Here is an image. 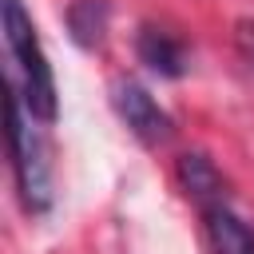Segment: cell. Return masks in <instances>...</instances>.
Returning <instances> with one entry per match:
<instances>
[{
	"label": "cell",
	"mask_w": 254,
	"mask_h": 254,
	"mask_svg": "<svg viewBox=\"0 0 254 254\" xmlns=\"http://www.w3.org/2000/svg\"><path fill=\"white\" fill-rule=\"evenodd\" d=\"M111 107H115V115L127 123V131H131L139 143H147V147L167 143L171 131H175L171 115L155 103V95H151L147 87L131 83V79H119V83L111 87Z\"/></svg>",
	"instance_id": "cell-3"
},
{
	"label": "cell",
	"mask_w": 254,
	"mask_h": 254,
	"mask_svg": "<svg viewBox=\"0 0 254 254\" xmlns=\"http://www.w3.org/2000/svg\"><path fill=\"white\" fill-rule=\"evenodd\" d=\"M198 210H202V230H206V242L214 254H254V226L230 206V194L214 198Z\"/></svg>",
	"instance_id": "cell-4"
},
{
	"label": "cell",
	"mask_w": 254,
	"mask_h": 254,
	"mask_svg": "<svg viewBox=\"0 0 254 254\" xmlns=\"http://www.w3.org/2000/svg\"><path fill=\"white\" fill-rule=\"evenodd\" d=\"M28 107L20 103L16 87L8 83V99H4V115H8V147H12V171H16V187H20V202L24 210L40 214L52 206V163L44 151V139L32 127V115H24Z\"/></svg>",
	"instance_id": "cell-2"
},
{
	"label": "cell",
	"mask_w": 254,
	"mask_h": 254,
	"mask_svg": "<svg viewBox=\"0 0 254 254\" xmlns=\"http://www.w3.org/2000/svg\"><path fill=\"white\" fill-rule=\"evenodd\" d=\"M135 48H139V60H143L155 75H167V79L183 75L187 64H190V60H187V44L175 40L171 32H163V28H143L139 40H135Z\"/></svg>",
	"instance_id": "cell-5"
},
{
	"label": "cell",
	"mask_w": 254,
	"mask_h": 254,
	"mask_svg": "<svg viewBox=\"0 0 254 254\" xmlns=\"http://www.w3.org/2000/svg\"><path fill=\"white\" fill-rule=\"evenodd\" d=\"M179 183L187 190V198L194 206H206L214 198H226V183L218 175V167L206 155H183L179 159Z\"/></svg>",
	"instance_id": "cell-6"
},
{
	"label": "cell",
	"mask_w": 254,
	"mask_h": 254,
	"mask_svg": "<svg viewBox=\"0 0 254 254\" xmlns=\"http://www.w3.org/2000/svg\"><path fill=\"white\" fill-rule=\"evenodd\" d=\"M71 32H75V40L83 44V48H91V44H99L103 40V28H107V8H103V0H79L75 8H71Z\"/></svg>",
	"instance_id": "cell-7"
},
{
	"label": "cell",
	"mask_w": 254,
	"mask_h": 254,
	"mask_svg": "<svg viewBox=\"0 0 254 254\" xmlns=\"http://www.w3.org/2000/svg\"><path fill=\"white\" fill-rule=\"evenodd\" d=\"M4 44H8V56L20 71V103L28 107L32 119H44L52 123L56 111H60V99H56V75L48 67V56L40 48V36H36V24L28 20L24 4L20 0H4ZM12 83V79H8ZM16 87V83H12Z\"/></svg>",
	"instance_id": "cell-1"
}]
</instances>
